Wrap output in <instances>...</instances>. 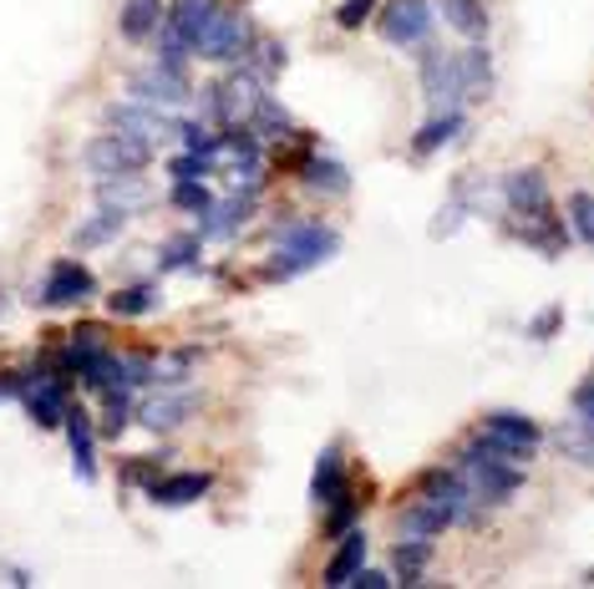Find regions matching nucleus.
I'll return each instance as SVG.
<instances>
[{
  "mask_svg": "<svg viewBox=\"0 0 594 589\" xmlns=\"http://www.w3.org/2000/svg\"><path fill=\"white\" fill-rule=\"evenodd\" d=\"M493 87V61H487L483 41H473L467 51H427L422 57V92L437 102V108H463L467 97H483Z\"/></svg>",
  "mask_w": 594,
  "mask_h": 589,
  "instance_id": "f257e3e1",
  "label": "nucleus"
},
{
  "mask_svg": "<svg viewBox=\"0 0 594 589\" xmlns=\"http://www.w3.org/2000/svg\"><path fill=\"white\" fill-rule=\"evenodd\" d=\"M335 250H341V234H335L331 224H310V219L305 224H285L280 234H274V260H270L264 275L295 280V275H305V270L325 265Z\"/></svg>",
  "mask_w": 594,
  "mask_h": 589,
  "instance_id": "f03ea898",
  "label": "nucleus"
},
{
  "mask_svg": "<svg viewBox=\"0 0 594 589\" xmlns=\"http://www.w3.org/2000/svg\"><path fill=\"white\" fill-rule=\"evenodd\" d=\"M209 173L224 183V193H260V179H264V163H260V143H254L244 128H229V133L214 138L209 148Z\"/></svg>",
  "mask_w": 594,
  "mask_h": 589,
  "instance_id": "7ed1b4c3",
  "label": "nucleus"
},
{
  "mask_svg": "<svg viewBox=\"0 0 594 589\" xmlns=\"http://www.w3.org/2000/svg\"><path fill=\"white\" fill-rule=\"evenodd\" d=\"M457 463H463L457 473L467 478V488L477 494V504H503V498H513L523 488V468H519V463H509V457L493 453V447L477 443V437L463 447V457H457Z\"/></svg>",
  "mask_w": 594,
  "mask_h": 589,
  "instance_id": "20e7f679",
  "label": "nucleus"
},
{
  "mask_svg": "<svg viewBox=\"0 0 594 589\" xmlns=\"http://www.w3.org/2000/svg\"><path fill=\"white\" fill-rule=\"evenodd\" d=\"M254 47V26L244 11H229V6H214L209 0V11L199 21V57L209 61H239L244 51Z\"/></svg>",
  "mask_w": 594,
  "mask_h": 589,
  "instance_id": "39448f33",
  "label": "nucleus"
},
{
  "mask_svg": "<svg viewBox=\"0 0 594 589\" xmlns=\"http://www.w3.org/2000/svg\"><path fill=\"white\" fill-rule=\"evenodd\" d=\"M538 422H528V417H519V412H487L483 417V433H477V443H487L493 453H503L509 463H528L534 457V447H538Z\"/></svg>",
  "mask_w": 594,
  "mask_h": 589,
  "instance_id": "423d86ee",
  "label": "nucleus"
},
{
  "mask_svg": "<svg viewBox=\"0 0 594 589\" xmlns=\"http://www.w3.org/2000/svg\"><path fill=\"white\" fill-rule=\"evenodd\" d=\"M260 102H264V87L254 72H229L224 82L209 92V108H214V118L224 122V128H250Z\"/></svg>",
  "mask_w": 594,
  "mask_h": 589,
  "instance_id": "0eeeda50",
  "label": "nucleus"
},
{
  "mask_svg": "<svg viewBox=\"0 0 594 589\" xmlns=\"http://www.w3.org/2000/svg\"><path fill=\"white\" fill-rule=\"evenodd\" d=\"M108 133H122L143 148H163L179 138V128L163 118V108H148V102H118L108 108Z\"/></svg>",
  "mask_w": 594,
  "mask_h": 589,
  "instance_id": "6e6552de",
  "label": "nucleus"
},
{
  "mask_svg": "<svg viewBox=\"0 0 594 589\" xmlns=\"http://www.w3.org/2000/svg\"><path fill=\"white\" fill-rule=\"evenodd\" d=\"M203 11H209V0H173L168 21L158 26V31H163V37H158L163 57H158V61H168V67H183V57H189V51H199V21H203Z\"/></svg>",
  "mask_w": 594,
  "mask_h": 589,
  "instance_id": "1a4fd4ad",
  "label": "nucleus"
},
{
  "mask_svg": "<svg viewBox=\"0 0 594 589\" xmlns=\"http://www.w3.org/2000/svg\"><path fill=\"white\" fill-rule=\"evenodd\" d=\"M381 37L392 41V47H427L432 0H386L381 6Z\"/></svg>",
  "mask_w": 594,
  "mask_h": 589,
  "instance_id": "9d476101",
  "label": "nucleus"
},
{
  "mask_svg": "<svg viewBox=\"0 0 594 589\" xmlns=\"http://www.w3.org/2000/svg\"><path fill=\"white\" fill-rule=\"evenodd\" d=\"M422 498H427L432 508H442L447 514V524H477V514H483V504H477V494L467 488L463 473H427V483H422Z\"/></svg>",
  "mask_w": 594,
  "mask_h": 589,
  "instance_id": "9b49d317",
  "label": "nucleus"
},
{
  "mask_svg": "<svg viewBox=\"0 0 594 589\" xmlns=\"http://www.w3.org/2000/svg\"><path fill=\"white\" fill-rule=\"evenodd\" d=\"M148 158H153V148L132 143V138L122 133H108V138H92L87 143V169L97 173V179H118V173H143Z\"/></svg>",
  "mask_w": 594,
  "mask_h": 589,
  "instance_id": "f8f14e48",
  "label": "nucleus"
},
{
  "mask_svg": "<svg viewBox=\"0 0 594 589\" xmlns=\"http://www.w3.org/2000/svg\"><path fill=\"white\" fill-rule=\"evenodd\" d=\"M128 92L138 97V102H148V108H183V102H189L183 67H168V61H158V67H138V72L128 77Z\"/></svg>",
  "mask_w": 594,
  "mask_h": 589,
  "instance_id": "ddd939ff",
  "label": "nucleus"
},
{
  "mask_svg": "<svg viewBox=\"0 0 594 589\" xmlns=\"http://www.w3.org/2000/svg\"><path fill=\"white\" fill-rule=\"evenodd\" d=\"M21 382V392L16 397L26 402V412H31V422L37 427H61L67 422V382H57V376H47V372H31V376H16Z\"/></svg>",
  "mask_w": 594,
  "mask_h": 589,
  "instance_id": "4468645a",
  "label": "nucleus"
},
{
  "mask_svg": "<svg viewBox=\"0 0 594 589\" xmlns=\"http://www.w3.org/2000/svg\"><path fill=\"white\" fill-rule=\"evenodd\" d=\"M199 412V397H193L189 386H168V392H153V397H143L138 407H132V417L143 422L148 433H173V427H183V422Z\"/></svg>",
  "mask_w": 594,
  "mask_h": 589,
  "instance_id": "2eb2a0df",
  "label": "nucleus"
},
{
  "mask_svg": "<svg viewBox=\"0 0 594 589\" xmlns=\"http://www.w3.org/2000/svg\"><path fill=\"white\" fill-rule=\"evenodd\" d=\"M503 204L513 209L519 219H534V214H548V183L538 169H513L503 179Z\"/></svg>",
  "mask_w": 594,
  "mask_h": 589,
  "instance_id": "dca6fc26",
  "label": "nucleus"
},
{
  "mask_svg": "<svg viewBox=\"0 0 594 589\" xmlns=\"http://www.w3.org/2000/svg\"><path fill=\"white\" fill-rule=\"evenodd\" d=\"M97 290V280L87 275L82 265H72V260H57L47 275V290H41V305H72V301H87Z\"/></svg>",
  "mask_w": 594,
  "mask_h": 589,
  "instance_id": "f3484780",
  "label": "nucleus"
},
{
  "mask_svg": "<svg viewBox=\"0 0 594 589\" xmlns=\"http://www.w3.org/2000/svg\"><path fill=\"white\" fill-rule=\"evenodd\" d=\"M148 204V183L138 173H118V179H97V209H108V214H138Z\"/></svg>",
  "mask_w": 594,
  "mask_h": 589,
  "instance_id": "a211bd4d",
  "label": "nucleus"
},
{
  "mask_svg": "<svg viewBox=\"0 0 594 589\" xmlns=\"http://www.w3.org/2000/svg\"><path fill=\"white\" fill-rule=\"evenodd\" d=\"M254 214V193H219L214 204L203 209V234H219V240H229L244 219Z\"/></svg>",
  "mask_w": 594,
  "mask_h": 589,
  "instance_id": "6ab92c4d",
  "label": "nucleus"
},
{
  "mask_svg": "<svg viewBox=\"0 0 594 589\" xmlns=\"http://www.w3.org/2000/svg\"><path fill=\"white\" fill-rule=\"evenodd\" d=\"M457 133H463V108H442L432 122H422V128H416V138H412V158L437 153V148H442V143H452Z\"/></svg>",
  "mask_w": 594,
  "mask_h": 589,
  "instance_id": "aec40b11",
  "label": "nucleus"
},
{
  "mask_svg": "<svg viewBox=\"0 0 594 589\" xmlns=\"http://www.w3.org/2000/svg\"><path fill=\"white\" fill-rule=\"evenodd\" d=\"M67 443H72V463H77V478L92 483L97 478V457H92V422H87V412H67Z\"/></svg>",
  "mask_w": 594,
  "mask_h": 589,
  "instance_id": "412c9836",
  "label": "nucleus"
},
{
  "mask_svg": "<svg viewBox=\"0 0 594 589\" xmlns=\"http://www.w3.org/2000/svg\"><path fill=\"white\" fill-rule=\"evenodd\" d=\"M447 529V514L442 508H432L427 498H416V504H406L402 514H396V534L402 539H432V534Z\"/></svg>",
  "mask_w": 594,
  "mask_h": 589,
  "instance_id": "4be33fe9",
  "label": "nucleus"
},
{
  "mask_svg": "<svg viewBox=\"0 0 594 589\" xmlns=\"http://www.w3.org/2000/svg\"><path fill=\"white\" fill-rule=\"evenodd\" d=\"M209 473H179V478H168V483H153V504L163 508H183V504H199L203 494H209Z\"/></svg>",
  "mask_w": 594,
  "mask_h": 589,
  "instance_id": "5701e85b",
  "label": "nucleus"
},
{
  "mask_svg": "<svg viewBox=\"0 0 594 589\" xmlns=\"http://www.w3.org/2000/svg\"><path fill=\"white\" fill-rule=\"evenodd\" d=\"M300 173H305V189L321 193V199H341V193L351 189V173H345L335 158H310Z\"/></svg>",
  "mask_w": 594,
  "mask_h": 589,
  "instance_id": "b1692460",
  "label": "nucleus"
},
{
  "mask_svg": "<svg viewBox=\"0 0 594 589\" xmlns=\"http://www.w3.org/2000/svg\"><path fill=\"white\" fill-rule=\"evenodd\" d=\"M310 494H315V504H335V494H345V457H341V447H325V453H321Z\"/></svg>",
  "mask_w": 594,
  "mask_h": 589,
  "instance_id": "393cba45",
  "label": "nucleus"
},
{
  "mask_svg": "<svg viewBox=\"0 0 594 589\" xmlns=\"http://www.w3.org/2000/svg\"><path fill=\"white\" fill-rule=\"evenodd\" d=\"M442 16H447V26L457 31L463 41H483L487 37V11L477 6V0H437Z\"/></svg>",
  "mask_w": 594,
  "mask_h": 589,
  "instance_id": "a878e982",
  "label": "nucleus"
},
{
  "mask_svg": "<svg viewBox=\"0 0 594 589\" xmlns=\"http://www.w3.org/2000/svg\"><path fill=\"white\" fill-rule=\"evenodd\" d=\"M554 447L564 457H574V463H584V468H594V422L584 417H570L564 427L554 433Z\"/></svg>",
  "mask_w": 594,
  "mask_h": 589,
  "instance_id": "bb28decb",
  "label": "nucleus"
},
{
  "mask_svg": "<svg viewBox=\"0 0 594 589\" xmlns=\"http://www.w3.org/2000/svg\"><path fill=\"white\" fill-rule=\"evenodd\" d=\"M158 21H163V6H158V0H128V6H122V37L128 41L153 37Z\"/></svg>",
  "mask_w": 594,
  "mask_h": 589,
  "instance_id": "cd10ccee",
  "label": "nucleus"
},
{
  "mask_svg": "<svg viewBox=\"0 0 594 589\" xmlns=\"http://www.w3.org/2000/svg\"><path fill=\"white\" fill-rule=\"evenodd\" d=\"M361 559H366V539H361V534H345L341 554L325 565V585H351L356 569H361Z\"/></svg>",
  "mask_w": 594,
  "mask_h": 589,
  "instance_id": "c85d7f7f",
  "label": "nucleus"
},
{
  "mask_svg": "<svg viewBox=\"0 0 594 589\" xmlns=\"http://www.w3.org/2000/svg\"><path fill=\"white\" fill-rule=\"evenodd\" d=\"M396 579L402 585H416V579L427 575V559H432V549H427V539H406V544H396Z\"/></svg>",
  "mask_w": 594,
  "mask_h": 589,
  "instance_id": "c756f323",
  "label": "nucleus"
},
{
  "mask_svg": "<svg viewBox=\"0 0 594 589\" xmlns=\"http://www.w3.org/2000/svg\"><path fill=\"white\" fill-rule=\"evenodd\" d=\"M250 128H254L260 138H290V133H295V122H290V112L280 108V102H270V97L260 102V112H254Z\"/></svg>",
  "mask_w": 594,
  "mask_h": 589,
  "instance_id": "7c9ffc66",
  "label": "nucleus"
},
{
  "mask_svg": "<svg viewBox=\"0 0 594 589\" xmlns=\"http://www.w3.org/2000/svg\"><path fill=\"white\" fill-rule=\"evenodd\" d=\"M153 285H132V290H118V295H112L108 301V311L112 315H122V321H132V315H143V311H153Z\"/></svg>",
  "mask_w": 594,
  "mask_h": 589,
  "instance_id": "2f4dec72",
  "label": "nucleus"
},
{
  "mask_svg": "<svg viewBox=\"0 0 594 589\" xmlns=\"http://www.w3.org/2000/svg\"><path fill=\"white\" fill-rule=\"evenodd\" d=\"M97 356H102V341H97L92 331H82V336H77L72 346L61 351V366H72V372H82V376H87V372H92Z\"/></svg>",
  "mask_w": 594,
  "mask_h": 589,
  "instance_id": "473e14b6",
  "label": "nucleus"
},
{
  "mask_svg": "<svg viewBox=\"0 0 594 589\" xmlns=\"http://www.w3.org/2000/svg\"><path fill=\"white\" fill-rule=\"evenodd\" d=\"M570 229H574V240L594 244V193H570Z\"/></svg>",
  "mask_w": 594,
  "mask_h": 589,
  "instance_id": "72a5a7b5",
  "label": "nucleus"
},
{
  "mask_svg": "<svg viewBox=\"0 0 594 589\" xmlns=\"http://www.w3.org/2000/svg\"><path fill=\"white\" fill-rule=\"evenodd\" d=\"M173 204L189 209V214H203V209L214 204V193H209V183H199V179H173Z\"/></svg>",
  "mask_w": 594,
  "mask_h": 589,
  "instance_id": "f704fd0d",
  "label": "nucleus"
},
{
  "mask_svg": "<svg viewBox=\"0 0 594 589\" xmlns=\"http://www.w3.org/2000/svg\"><path fill=\"white\" fill-rule=\"evenodd\" d=\"M118 229H122V214H108V209H102L97 219H87V224L77 229V244H82V250H92V244H108Z\"/></svg>",
  "mask_w": 594,
  "mask_h": 589,
  "instance_id": "c9c22d12",
  "label": "nucleus"
},
{
  "mask_svg": "<svg viewBox=\"0 0 594 589\" xmlns=\"http://www.w3.org/2000/svg\"><path fill=\"white\" fill-rule=\"evenodd\" d=\"M193 260H199V234H183V240H173L163 250V260H158V270H183V265H193Z\"/></svg>",
  "mask_w": 594,
  "mask_h": 589,
  "instance_id": "e433bc0d",
  "label": "nucleus"
},
{
  "mask_svg": "<svg viewBox=\"0 0 594 589\" xmlns=\"http://www.w3.org/2000/svg\"><path fill=\"white\" fill-rule=\"evenodd\" d=\"M189 366H193V351H168V356L153 362V382H179Z\"/></svg>",
  "mask_w": 594,
  "mask_h": 589,
  "instance_id": "4c0bfd02",
  "label": "nucleus"
},
{
  "mask_svg": "<svg viewBox=\"0 0 594 589\" xmlns=\"http://www.w3.org/2000/svg\"><path fill=\"white\" fill-rule=\"evenodd\" d=\"M371 11H376V0H345L341 11H335V26H341V31H361Z\"/></svg>",
  "mask_w": 594,
  "mask_h": 589,
  "instance_id": "58836bf2",
  "label": "nucleus"
},
{
  "mask_svg": "<svg viewBox=\"0 0 594 589\" xmlns=\"http://www.w3.org/2000/svg\"><path fill=\"white\" fill-rule=\"evenodd\" d=\"M351 524H356V504H351V498H341V504L331 508V518H325V534H331V539H341V534H351Z\"/></svg>",
  "mask_w": 594,
  "mask_h": 589,
  "instance_id": "ea45409f",
  "label": "nucleus"
},
{
  "mask_svg": "<svg viewBox=\"0 0 594 589\" xmlns=\"http://www.w3.org/2000/svg\"><path fill=\"white\" fill-rule=\"evenodd\" d=\"M203 173H209V158H203V153L173 158V179H203Z\"/></svg>",
  "mask_w": 594,
  "mask_h": 589,
  "instance_id": "a19ab883",
  "label": "nucleus"
},
{
  "mask_svg": "<svg viewBox=\"0 0 594 589\" xmlns=\"http://www.w3.org/2000/svg\"><path fill=\"white\" fill-rule=\"evenodd\" d=\"M574 417L594 422V376H584V382H580V392H574Z\"/></svg>",
  "mask_w": 594,
  "mask_h": 589,
  "instance_id": "79ce46f5",
  "label": "nucleus"
},
{
  "mask_svg": "<svg viewBox=\"0 0 594 589\" xmlns=\"http://www.w3.org/2000/svg\"><path fill=\"white\" fill-rule=\"evenodd\" d=\"M351 585H361V589H386V585H392V575H386V569H356V579H351Z\"/></svg>",
  "mask_w": 594,
  "mask_h": 589,
  "instance_id": "37998d69",
  "label": "nucleus"
},
{
  "mask_svg": "<svg viewBox=\"0 0 594 589\" xmlns=\"http://www.w3.org/2000/svg\"><path fill=\"white\" fill-rule=\"evenodd\" d=\"M558 315H564V311H558V305H554V311H544V321H534V325H528V336H538V341H544V336H554V331H558Z\"/></svg>",
  "mask_w": 594,
  "mask_h": 589,
  "instance_id": "c03bdc74",
  "label": "nucleus"
},
{
  "mask_svg": "<svg viewBox=\"0 0 594 589\" xmlns=\"http://www.w3.org/2000/svg\"><path fill=\"white\" fill-rule=\"evenodd\" d=\"M16 392H21V382H16V376H0V397H16Z\"/></svg>",
  "mask_w": 594,
  "mask_h": 589,
  "instance_id": "a18cd8bd",
  "label": "nucleus"
},
{
  "mask_svg": "<svg viewBox=\"0 0 594 589\" xmlns=\"http://www.w3.org/2000/svg\"><path fill=\"white\" fill-rule=\"evenodd\" d=\"M0 305H6V295H0Z\"/></svg>",
  "mask_w": 594,
  "mask_h": 589,
  "instance_id": "49530a36",
  "label": "nucleus"
}]
</instances>
